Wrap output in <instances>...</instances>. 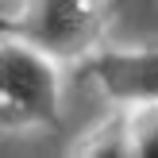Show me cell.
<instances>
[{"label": "cell", "mask_w": 158, "mask_h": 158, "mask_svg": "<svg viewBox=\"0 0 158 158\" xmlns=\"http://www.w3.org/2000/svg\"><path fill=\"white\" fill-rule=\"evenodd\" d=\"M0 112L8 127H54L58 123V73L54 58L8 31L0 50Z\"/></svg>", "instance_id": "6da1fadb"}, {"label": "cell", "mask_w": 158, "mask_h": 158, "mask_svg": "<svg viewBox=\"0 0 158 158\" xmlns=\"http://www.w3.org/2000/svg\"><path fill=\"white\" fill-rule=\"evenodd\" d=\"M104 8L100 0H27L15 35L35 43L50 58H81L100 39Z\"/></svg>", "instance_id": "7a4b0ae2"}, {"label": "cell", "mask_w": 158, "mask_h": 158, "mask_svg": "<svg viewBox=\"0 0 158 158\" xmlns=\"http://www.w3.org/2000/svg\"><path fill=\"white\" fill-rule=\"evenodd\" d=\"M89 73L120 104H158V50H100Z\"/></svg>", "instance_id": "3957f363"}, {"label": "cell", "mask_w": 158, "mask_h": 158, "mask_svg": "<svg viewBox=\"0 0 158 158\" xmlns=\"http://www.w3.org/2000/svg\"><path fill=\"white\" fill-rule=\"evenodd\" d=\"M131 151L139 158H158V104H143L131 123Z\"/></svg>", "instance_id": "277c9868"}]
</instances>
